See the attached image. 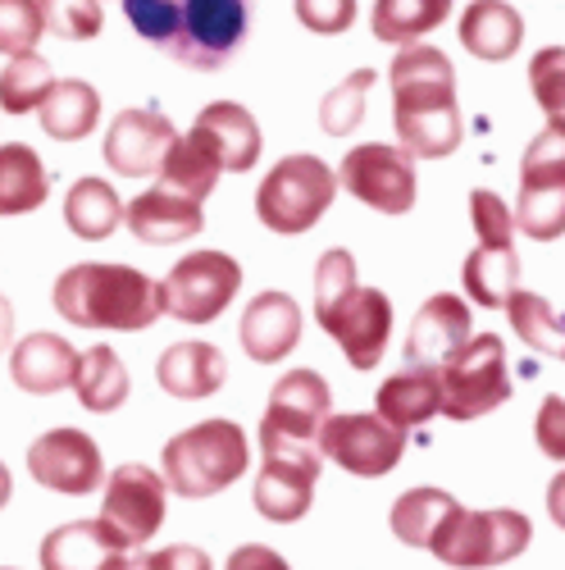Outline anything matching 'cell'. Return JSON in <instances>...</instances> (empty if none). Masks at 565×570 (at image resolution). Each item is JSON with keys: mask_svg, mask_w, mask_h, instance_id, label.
I'll use <instances>...</instances> for the list:
<instances>
[{"mask_svg": "<svg viewBox=\"0 0 565 570\" xmlns=\"http://www.w3.org/2000/svg\"><path fill=\"white\" fill-rule=\"evenodd\" d=\"M393 128L415 160H443L460 147L465 124L456 106V69L429 41L397 46L393 69Z\"/></svg>", "mask_w": 565, "mask_h": 570, "instance_id": "cell-1", "label": "cell"}, {"mask_svg": "<svg viewBox=\"0 0 565 570\" xmlns=\"http://www.w3.org/2000/svg\"><path fill=\"white\" fill-rule=\"evenodd\" d=\"M56 311L73 328H97V334H141L165 315L160 283L132 265L78 261L56 278Z\"/></svg>", "mask_w": 565, "mask_h": 570, "instance_id": "cell-2", "label": "cell"}, {"mask_svg": "<svg viewBox=\"0 0 565 570\" xmlns=\"http://www.w3.org/2000/svg\"><path fill=\"white\" fill-rule=\"evenodd\" d=\"M315 320L347 356L351 370H374L393 338V302L379 288L356 283V256L347 247L324 252L315 265Z\"/></svg>", "mask_w": 565, "mask_h": 570, "instance_id": "cell-3", "label": "cell"}, {"mask_svg": "<svg viewBox=\"0 0 565 570\" xmlns=\"http://www.w3.org/2000/svg\"><path fill=\"white\" fill-rule=\"evenodd\" d=\"M160 461H165V484L187 502H201L242 480L251 465V443L242 434V424L201 420L192 430L174 434Z\"/></svg>", "mask_w": 565, "mask_h": 570, "instance_id": "cell-4", "label": "cell"}, {"mask_svg": "<svg viewBox=\"0 0 565 570\" xmlns=\"http://www.w3.org/2000/svg\"><path fill=\"white\" fill-rule=\"evenodd\" d=\"M338 197V169H328L319 156H282L256 187V219L269 233H310Z\"/></svg>", "mask_w": 565, "mask_h": 570, "instance_id": "cell-5", "label": "cell"}, {"mask_svg": "<svg viewBox=\"0 0 565 570\" xmlns=\"http://www.w3.org/2000/svg\"><path fill=\"white\" fill-rule=\"evenodd\" d=\"M534 539V525L529 515L511 511V507H493V511H465L456 507L429 552L443 561V566H456V570H488V566H502V561H515Z\"/></svg>", "mask_w": 565, "mask_h": 570, "instance_id": "cell-6", "label": "cell"}, {"mask_svg": "<svg viewBox=\"0 0 565 570\" xmlns=\"http://www.w3.org/2000/svg\"><path fill=\"white\" fill-rule=\"evenodd\" d=\"M443 415L447 420H479L511 402V370H506V343L502 334H469L443 365Z\"/></svg>", "mask_w": 565, "mask_h": 570, "instance_id": "cell-7", "label": "cell"}, {"mask_svg": "<svg viewBox=\"0 0 565 570\" xmlns=\"http://www.w3.org/2000/svg\"><path fill=\"white\" fill-rule=\"evenodd\" d=\"M260 456L265 461H260L256 489H251L256 511L265 520H274V525H297L315 502V480H319V465H324L319 448L260 434Z\"/></svg>", "mask_w": 565, "mask_h": 570, "instance_id": "cell-8", "label": "cell"}, {"mask_svg": "<svg viewBox=\"0 0 565 570\" xmlns=\"http://www.w3.org/2000/svg\"><path fill=\"white\" fill-rule=\"evenodd\" d=\"M251 19L256 0H192V10H187L178 37L165 46V56L197 73H215L242 51Z\"/></svg>", "mask_w": 565, "mask_h": 570, "instance_id": "cell-9", "label": "cell"}, {"mask_svg": "<svg viewBox=\"0 0 565 570\" xmlns=\"http://www.w3.org/2000/svg\"><path fill=\"white\" fill-rule=\"evenodd\" d=\"M160 293H165V315L182 324H210L242 293V265L228 252H192L165 274Z\"/></svg>", "mask_w": 565, "mask_h": 570, "instance_id": "cell-10", "label": "cell"}, {"mask_svg": "<svg viewBox=\"0 0 565 570\" xmlns=\"http://www.w3.org/2000/svg\"><path fill=\"white\" fill-rule=\"evenodd\" d=\"M338 187L379 210V215H406L419 197V178H415V156L406 147H393V141H365V147H351L338 165Z\"/></svg>", "mask_w": 565, "mask_h": 570, "instance_id": "cell-11", "label": "cell"}, {"mask_svg": "<svg viewBox=\"0 0 565 570\" xmlns=\"http://www.w3.org/2000/svg\"><path fill=\"white\" fill-rule=\"evenodd\" d=\"M315 448H319V456H328L347 474H356V480H384L406 452V434L393 430L379 411L374 415L347 411V415H328L319 424Z\"/></svg>", "mask_w": 565, "mask_h": 570, "instance_id": "cell-12", "label": "cell"}, {"mask_svg": "<svg viewBox=\"0 0 565 570\" xmlns=\"http://www.w3.org/2000/svg\"><path fill=\"white\" fill-rule=\"evenodd\" d=\"M165 474H156L151 465L128 461L106 480V502H101V525L128 548H147L156 539V530L165 525Z\"/></svg>", "mask_w": 565, "mask_h": 570, "instance_id": "cell-13", "label": "cell"}, {"mask_svg": "<svg viewBox=\"0 0 565 570\" xmlns=\"http://www.w3.org/2000/svg\"><path fill=\"white\" fill-rule=\"evenodd\" d=\"M28 474L51 489V493H69V498H87L106 484V461L91 434L82 430H51L28 448Z\"/></svg>", "mask_w": 565, "mask_h": 570, "instance_id": "cell-14", "label": "cell"}, {"mask_svg": "<svg viewBox=\"0 0 565 570\" xmlns=\"http://www.w3.org/2000/svg\"><path fill=\"white\" fill-rule=\"evenodd\" d=\"M328 406H334V389L319 370H288L274 384L260 434L274 439H293V443H315L319 424L328 420Z\"/></svg>", "mask_w": 565, "mask_h": 570, "instance_id": "cell-15", "label": "cell"}, {"mask_svg": "<svg viewBox=\"0 0 565 570\" xmlns=\"http://www.w3.org/2000/svg\"><path fill=\"white\" fill-rule=\"evenodd\" d=\"M174 124L169 115L160 110H147V106H132V110H119L110 119V132H106V165L119 174V178H147V174H160V160L174 141Z\"/></svg>", "mask_w": 565, "mask_h": 570, "instance_id": "cell-16", "label": "cell"}, {"mask_svg": "<svg viewBox=\"0 0 565 570\" xmlns=\"http://www.w3.org/2000/svg\"><path fill=\"white\" fill-rule=\"evenodd\" d=\"M123 224L137 243H151V247H174V243H187L206 228V215H201V202L174 193V187L156 183L147 187L141 197H132L123 206Z\"/></svg>", "mask_w": 565, "mask_h": 570, "instance_id": "cell-17", "label": "cell"}, {"mask_svg": "<svg viewBox=\"0 0 565 570\" xmlns=\"http://www.w3.org/2000/svg\"><path fill=\"white\" fill-rule=\"evenodd\" d=\"M238 338H242V352L256 361V365H278L288 361L301 343V306L288 297V293H256L251 306L242 311V324H238Z\"/></svg>", "mask_w": 565, "mask_h": 570, "instance_id": "cell-18", "label": "cell"}, {"mask_svg": "<svg viewBox=\"0 0 565 570\" xmlns=\"http://www.w3.org/2000/svg\"><path fill=\"white\" fill-rule=\"evenodd\" d=\"M187 132L206 141L224 174H247L260 160V151H265V137H260L256 115L247 106H238V101H210Z\"/></svg>", "mask_w": 565, "mask_h": 570, "instance_id": "cell-19", "label": "cell"}, {"mask_svg": "<svg viewBox=\"0 0 565 570\" xmlns=\"http://www.w3.org/2000/svg\"><path fill=\"white\" fill-rule=\"evenodd\" d=\"M469 334H475V320H469L465 297L438 293V297L424 302V306L415 311V320H410L406 361H410V365H424V370H438Z\"/></svg>", "mask_w": 565, "mask_h": 570, "instance_id": "cell-20", "label": "cell"}, {"mask_svg": "<svg viewBox=\"0 0 565 570\" xmlns=\"http://www.w3.org/2000/svg\"><path fill=\"white\" fill-rule=\"evenodd\" d=\"M128 548L97 520H69L41 539V570H119Z\"/></svg>", "mask_w": 565, "mask_h": 570, "instance_id": "cell-21", "label": "cell"}, {"mask_svg": "<svg viewBox=\"0 0 565 570\" xmlns=\"http://www.w3.org/2000/svg\"><path fill=\"white\" fill-rule=\"evenodd\" d=\"M73 370H78V352L60 334H28L10 347V379L32 397L73 389Z\"/></svg>", "mask_w": 565, "mask_h": 570, "instance_id": "cell-22", "label": "cell"}, {"mask_svg": "<svg viewBox=\"0 0 565 570\" xmlns=\"http://www.w3.org/2000/svg\"><path fill=\"white\" fill-rule=\"evenodd\" d=\"M156 379L160 389L178 402H201V397H215L224 384H228V361L215 343H174L165 347L160 365H156Z\"/></svg>", "mask_w": 565, "mask_h": 570, "instance_id": "cell-23", "label": "cell"}, {"mask_svg": "<svg viewBox=\"0 0 565 570\" xmlns=\"http://www.w3.org/2000/svg\"><path fill=\"white\" fill-rule=\"evenodd\" d=\"M525 19L506 0H469L460 14V46L484 65H502L521 51Z\"/></svg>", "mask_w": 565, "mask_h": 570, "instance_id": "cell-24", "label": "cell"}, {"mask_svg": "<svg viewBox=\"0 0 565 570\" xmlns=\"http://www.w3.org/2000/svg\"><path fill=\"white\" fill-rule=\"evenodd\" d=\"M379 415L393 424V430L410 434L415 424H429L434 415H443V384L438 370L410 365L402 374H393L388 384L379 389Z\"/></svg>", "mask_w": 565, "mask_h": 570, "instance_id": "cell-25", "label": "cell"}, {"mask_svg": "<svg viewBox=\"0 0 565 570\" xmlns=\"http://www.w3.org/2000/svg\"><path fill=\"white\" fill-rule=\"evenodd\" d=\"M51 197V174H46L37 147L28 141H0V219L32 215Z\"/></svg>", "mask_w": 565, "mask_h": 570, "instance_id": "cell-26", "label": "cell"}, {"mask_svg": "<svg viewBox=\"0 0 565 570\" xmlns=\"http://www.w3.org/2000/svg\"><path fill=\"white\" fill-rule=\"evenodd\" d=\"M37 119H41L46 137L82 141V137L97 132V124H101V91L91 87L87 78H56L51 97L41 101Z\"/></svg>", "mask_w": 565, "mask_h": 570, "instance_id": "cell-27", "label": "cell"}, {"mask_svg": "<svg viewBox=\"0 0 565 570\" xmlns=\"http://www.w3.org/2000/svg\"><path fill=\"white\" fill-rule=\"evenodd\" d=\"M128 389H132V379H128V365L115 347L97 343V347H87L78 352V370H73V393L87 411H97V415H110L128 402Z\"/></svg>", "mask_w": 565, "mask_h": 570, "instance_id": "cell-28", "label": "cell"}, {"mask_svg": "<svg viewBox=\"0 0 565 570\" xmlns=\"http://www.w3.org/2000/svg\"><path fill=\"white\" fill-rule=\"evenodd\" d=\"M65 224L82 243H106V237L123 224V202L115 183L106 178H78L65 197Z\"/></svg>", "mask_w": 565, "mask_h": 570, "instance_id": "cell-29", "label": "cell"}, {"mask_svg": "<svg viewBox=\"0 0 565 570\" xmlns=\"http://www.w3.org/2000/svg\"><path fill=\"white\" fill-rule=\"evenodd\" d=\"M452 0H374L369 32L388 46H410L447 23Z\"/></svg>", "mask_w": 565, "mask_h": 570, "instance_id": "cell-30", "label": "cell"}, {"mask_svg": "<svg viewBox=\"0 0 565 570\" xmlns=\"http://www.w3.org/2000/svg\"><path fill=\"white\" fill-rule=\"evenodd\" d=\"M219 174H224L219 160L210 156L206 141L192 137V132L174 137V141H169V151H165V160H160V183L174 187V193H182V197L201 202V206H206V197L219 187Z\"/></svg>", "mask_w": 565, "mask_h": 570, "instance_id": "cell-31", "label": "cell"}, {"mask_svg": "<svg viewBox=\"0 0 565 570\" xmlns=\"http://www.w3.org/2000/svg\"><path fill=\"white\" fill-rule=\"evenodd\" d=\"M460 278H465V293H469L475 306L502 311L511 288L521 283V256H515V247H502V252L497 247H479V252L465 256Z\"/></svg>", "mask_w": 565, "mask_h": 570, "instance_id": "cell-32", "label": "cell"}, {"mask_svg": "<svg viewBox=\"0 0 565 570\" xmlns=\"http://www.w3.org/2000/svg\"><path fill=\"white\" fill-rule=\"evenodd\" d=\"M456 507H460V502H456L452 493H443V489H410V493H402V498L393 502L388 525H393V534H397L406 548H424V552H429L438 525H443V520H447Z\"/></svg>", "mask_w": 565, "mask_h": 570, "instance_id": "cell-33", "label": "cell"}, {"mask_svg": "<svg viewBox=\"0 0 565 570\" xmlns=\"http://www.w3.org/2000/svg\"><path fill=\"white\" fill-rule=\"evenodd\" d=\"M502 311H506L515 338H521L525 347L547 352V356H565V315L556 306H547V297L511 288V297H506Z\"/></svg>", "mask_w": 565, "mask_h": 570, "instance_id": "cell-34", "label": "cell"}, {"mask_svg": "<svg viewBox=\"0 0 565 570\" xmlns=\"http://www.w3.org/2000/svg\"><path fill=\"white\" fill-rule=\"evenodd\" d=\"M56 87V73H51V60L28 51V56H10V65L0 69V110L6 115H32L41 110V101L51 97Z\"/></svg>", "mask_w": 565, "mask_h": 570, "instance_id": "cell-35", "label": "cell"}, {"mask_svg": "<svg viewBox=\"0 0 565 570\" xmlns=\"http://www.w3.org/2000/svg\"><path fill=\"white\" fill-rule=\"evenodd\" d=\"M515 228L534 243H552L565 233V183H521L515 197Z\"/></svg>", "mask_w": 565, "mask_h": 570, "instance_id": "cell-36", "label": "cell"}, {"mask_svg": "<svg viewBox=\"0 0 565 570\" xmlns=\"http://www.w3.org/2000/svg\"><path fill=\"white\" fill-rule=\"evenodd\" d=\"M374 82H379V73H374V69H356V73H347L338 87H328V97L319 101V128H324L328 137L356 132L360 119H365V106H369Z\"/></svg>", "mask_w": 565, "mask_h": 570, "instance_id": "cell-37", "label": "cell"}, {"mask_svg": "<svg viewBox=\"0 0 565 570\" xmlns=\"http://www.w3.org/2000/svg\"><path fill=\"white\" fill-rule=\"evenodd\" d=\"M41 6V23L60 41H91L106 28V10L101 0H37Z\"/></svg>", "mask_w": 565, "mask_h": 570, "instance_id": "cell-38", "label": "cell"}, {"mask_svg": "<svg viewBox=\"0 0 565 570\" xmlns=\"http://www.w3.org/2000/svg\"><path fill=\"white\" fill-rule=\"evenodd\" d=\"M187 10H192V0H123V14L137 28V37L160 46V51L178 37Z\"/></svg>", "mask_w": 565, "mask_h": 570, "instance_id": "cell-39", "label": "cell"}, {"mask_svg": "<svg viewBox=\"0 0 565 570\" xmlns=\"http://www.w3.org/2000/svg\"><path fill=\"white\" fill-rule=\"evenodd\" d=\"M529 91L552 124H565V46H543L529 60Z\"/></svg>", "mask_w": 565, "mask_h": 570, "instance_id": "cell-40", "label": "cell"}, {"mask_svg": "<svg viewBox=\"0 0 565 570\" xmlns=\"http://www.w3.org/2000/svg\"><path fill=\"white\" fill-rule=\"evenodd\" d=\"M46 37L37 0H0V56H28Z\"/></svg>", "mask_w": 565, "mask_h": 570, "instance_id": "cell-41", "label": "cell"}, {"mask_svg": "<svg viewBox=\"0 0 565 570\" xmlns=\"http://www.w3.org/2000/svg\"><path fill=\"white\" fill-rule=\"evenodd\" d=\"M469 224L479 233V247H497V252L515 247V215L497 193H488V187L469 193Z\"/></svg>", "mask_w": 565, "mask_h": 570, "instance_id": "cell-42", "label": "cell"}, {"mask_svg": "<svg viewBox=\"0 0 565 570\" xmlns=\"http://www.w3.org/2000/svg\"><path fill=\"white\" fill-rule=\"evenodd\" d=\"M356 0H297V23L315 37H343L356 23Z\"/></svg>", "mask_w": 565, "mask_h": 570, "instance_id": "cell-43", "label": "cell"}, {"mask_svg": "<svg viewBox=\"0 0 565 570\" xmlns=\"http://www.w3.org/2000/svg\"><path fill=\"white\" fill-rule=\"evenodd\" d=\"M119 570H215V566L201 548L174 543V548H160V552H128Z\"/></svg>", "mask_w": 565, "mask_h": 570, "instance_id": "cell-44", "label": "cell"}, {"mask_svg": "<svg viewBox=\"0 0 565 570\" xmlns=\"http://www.w3.org/2000/svg\"><path fill=\"white\" fill-rule=\"evenodd\" d=\"M534 439L543 448V456L552 461H565V397H543L538 406V420H534Z\"/></svg>", "mask_w": 565, "mask_h": 570, "instance_id": "cell-45", "label": "cell"}, {"mask_svg": "<svg viewBox=\"0 0 565 570\" xmlns=\"http://www.w3.org/2000/svg\"><path fill=\"white\" fill-rule=\"evenodd\" d=\"M224 570H293V566H288V557H282V552H274L265 543H242V548L228 552Z\"/></svg>", "mask_w": 565, "mask_h": 570, "instance_id": "cell-46", "label": "cell"}, {"mask_svg": "<svg viewBox=\"0 0 565 570\" xmlns=\"http://www.w3.org/2000/svg\"><path fill=\"white\" fill-rule=\"evenodd\" d=\"M547 515L556 520V525L565 530V470L556 474V480L547 484Z\"/></svg>", "mask_w": 565, "mask_h": 570, "instance_id": "cell-47", "label": "cell"}, {"mask_svg": "<svg viewBox=\"0 0 565 570\" xmlns=\"http://www.w3.org/2000/svg\"><path fill=\"white\" fill-rule=\"evenodd\" d=\"M10 347H14V306L0 293V352H10Z\"/></svg>", "mask_w": 565, "mask_h": 570, "instance_id": "cell-48", "label": "cell"}, {"mask_svg": "<svg viewBox=\"0 0 565 570\" xmlns=\"http://www.w3.org/2000/svg\"><path fill=\"white\" fill-rule=\"evenodd\" d=\"M10 493H14V480H10V470H6V461H0V507L10 502Z\"/></svg>", "mask_w": 565, "mask_h": 570, "instance_id": "cell-49", "label": "cell"}, {"mask_svg": "<svg viewBox=\"0 0 565 570\" xmlns=\"http://www.w3.org/2000/svg\"><path fill=\"white\" fill-rule=\"evenodd\" d=\"M0 570H14V566H0Z\"/></svg>", "mask_w": 565, "mask_h": 570, "instance_id": "cell-50", "label": "cell"}]
</instances>
